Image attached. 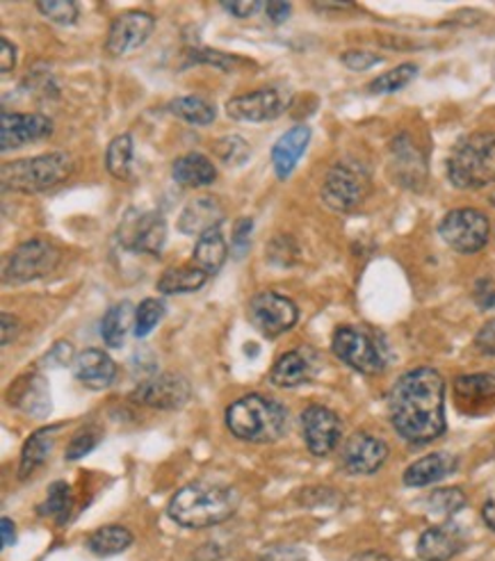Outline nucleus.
Here are the masks:
<instances>
[{"instance_id": "nucleus-1", "label": "nucleus", "mask_w": 495, "mask_h": 561, "mask_svg": "<svg viewBox=\"0 0 495 561\" xmlns=\"http://www.w3.org/2000/svg\"><path fill=\"white\" fill-rule=\"evenodd\" d=\"M391 425L400 438L425 445L441 438L446 423V381L434 368H416L402 375L389 392Z\"/></svg>"}, {"instance_id": "nucleus-2", "label": "nucleus", "mask_w": 495, "mask_h": 561, "mask_svg": "<svg viewBox=\"0 0 495 561\" xmlns=\"http://www.w3.org/2000/svg\"><path fill=\"white\" fill-rule=\"evenodd\" d=\"M240 507V493L233 486L192 482L170 500V518L187 529H206L229 520Z\"/></svg>"}, {"instance_id": "nucleus-3", "label": "nucleus", "mask_w": 495, "mask_h": 561, "mask_svg": "<svg viewBox=\"0 0 495 561\" xmlns=\"http://www.w3.org/2000/svg\"><path fill=\"white\" fill-rule=\"evenodd\" d=\"M225 417L229 432L244 443H277L288 430V409L279 400L261 396V392L238 398L227 409Z\"/></svg>"}, {"instance_id": "nucleus-4", "label": "nucleus", "mask_w": 495, "mask_h": 561, "mask_svg": "<svg viewBox=\"0 0 495 561\" xmlns=\"http://www.w3.org/2000/svg\"><path fill=\"white\" fill-rule=\"evenodd\" d=\"M71 172H73L71 156L55 151L46 156L5 162L3 172H0V183H3V192L35 194V192H44L60 185L71 176Z\"/></svg>"}, {"instance_id": "nucleus-5", "label": "nucleus", "mask_w": 495, "mask_h": 561, "mask_svg": "<svg viewBox=\"0 0 495 561\" xmlns=\"http://www.w3.org/2000/svg\"><path fill=\"white\" fill-rule=\"evenodd\" d=\"M448 179L459 190L495 183V133H473L461 139L448 160Z\"/></svg>"}, {"instance_id": "nucleus-6", "label": "nucleus", "mask_w": 495, "mask_h": 561, "mask_svg": "<svg viewBox=\"0 0 495 561\" xmlns=\"http://www.w3.org/2000/svg\"><path fill=\"white\" fill-rule=\"evenodd\" d=\"M368 192L370 174L366 167L354 160H341L324 176L322 202L336 213H349L366 202Z\"/></svg>"}, {"instance_id": "nucleus-7", "label": "nucleus", "mask_w": 495, "mask_h": 561, "mask_svg": "<svg viewBox=\"0 0 495 561\" xmlns=\"http://www.w3.org/2000/svg\"><path fill=\"white\" fill-rule=\"evenodd\" d=\"M334 354L361 375H379L387 368V356L370 335L356 327H338L332 339Z\"/></svg>"}, {"instance_id": "nucleus-8", "label": "nucleus", "mask_w": 495, "mask_h": 561, "mask_svg": "<svg viewBox=\"0 0 495 561\" xmlns=\"http://www.w3.org/2000/svg\"><path fill=\"white\" fill-rule=\"evenodd\" d=\"M438 233L459 254H477L488 242V217L477 208H457L444 217Z\"/></svg>"}, {"instance_id": "nucleus-9", "label": "nucleus", "mask_w": 495, "mask_h": 561, "mask_svg": "<svg viewBox=\"0 0 495 561\" xmlns=\"http://www.w3.org/2000/svg\"><path fill=\"white\" fill-rule=\"evenodd\" d=\"M119 242L128 251L160 256L168 242V221L158 210H128L119 224Z\"/></svg>"}, {"instance_id": "nucleus-10", "label": "nucleus", "mask_w": 495, "mask_h": 561, "mask_svg": "<svg viewBox=\"0 0 495 561\" xmlns=\"http://www.w3.org/2000/svg\"><path fill=\"white\" fill-rule=\"evenodd\" d=\"M58 265V247H53L46 240H27L12 251L8 267L3 272V280L5 284H27V280L48 276Z\"/></svg>"}, {"instance_id": "nucleus-11", "label": "nucleus", "mask_w": 495, "mask_h": 561, "mask_svg": "<svg viewBox=\"0 0 495 561\" xmlns=\"http://www.w3.org/2000/svg\"><path fill=\"white\" fill-rule=\"evenodd\" d=\"M246 316H250V322L265 339H279L281 333L290 331L299 320L295 301L274 290L258 293L246 306Z\"/></svg>"}, {"instance_id": "nucleus-12", "label": "nucleus", "mask_w": 495, "mask_h": 561, "mask_svg": "<svg viewBox=\"0 0 495 561\" xmlns=\"http://www.w3.org/2000/svg\"><path fill=\"white\" fill-rule=\"evenodd\" d=\"M292 92L288 88H263L250 94L235 96L227 103V115L233 122L263 124L281 117L290 107Z\"/></svg>"}, {"instance_id": "nucleus-13", "label": "nucleus", "mask_w": 495, "mask_h": 561, "mask_svg": "<svg viewBox=\"0 0 495 561\" xmlns=\"http://www.w3.org/2000/svg\"><path fill=\"white\" fill-rule=\"evenodd\" d=\"M301 436L315 457H326L336 450L343 436V423L336 411L322 404H311L301 413Z\"/></svg>"}, {"instance_id": "nucleus-14", "label": "nucleus", "mask_w": 495, "mask_h": 561, "mask_svg": "<svg viewBox=\"0 0 495 561\" xmlns=\"http://www.w3.org/2000/svg\"><path fill=\"white\" fill-rule=\"evenodd\" d=\"M189 383L181 375H156L151 379H145L137 383V388L130 392V400L135 404H142L149 409L160 411H174L181 409L189 400Z\"/></svg>"}, {"instance_id": "nucleus-15", "label": "nucleus", "mask_w": 495, "mask_h": 561, "mask_svg": "<svg viewBox=\"0 0 495 561\" xmlns=\"http://www.w3.org/2000/svg\"><path fill=\"white\" fill-rule=\"evenodd\" d=\"M53 122L39 112H3L0 117V149L10 151L50 137Z\"/></svg>"}, {"instance_id": "nucleus-16", "label": "nucleus", "mask_w": 495, "mask_h": 561, "mask_svg": "<svg viewBox=\"0 0 495 561\" xmlns=\"http://www.w3.org/2000/svg\"><path fill=\"white\" fill-rule=\"evenodd\" d=\"M389 459V445L368 432L352 434L341 453V463L349 474H375Z\"/></svg>"}, {"instance_id": "nucleus-17", "label": "nucleus", "mask_w": 495, "mask_h": 561, "mask_svg": "<svg viewBox=\"0 0 495 561\" xmlns=\"http://www.w3.org/2000/svg\"><path fill=\"white\" fill-rule=\"evenodd\" d=\"M153 31H156L153 14L142 10L124 12L113 21V25H110L105 48L110 55H126L135 48L145 46Z\"/></svg>"}, {"instance_id": "nucleus-18", "label": "nucleus", "mask_w": 495, "mask_h": 561, "mask_svg": "<svg viewBox=\"0 0 495 561\" xmlns=\"http://www.w3.org/2000/svg\"><path fill=\"white\" fill-rule=\"evenodd\" d=\"M463 548H465V531L457 523L446 520L441 525H434L423 531L416 552L423 561H450L457 554H461Z\"/></svg>"}, {"instance_id": "nucleus-19", "label": "nucleus", "mask_w": 495, "mask_h": 561, "mask_svg": "<svg viewBox=\"0 0 495 561\" xmlns=\"http://www.w3.org/2000/svg\"><path fill=\"white\" fill-rule=\"evenodd\" d=\"M320 370V358L313 350L299 347L279 356L269 373V381L277 388H297L315 379Z\"/></svg>"}, {"instance_id": "nucleus-20", "label": "nucleus", "mask_w": 495, "mask_h": 561, "mask_svg": "<svg viewBox=\"0 0 495 561\" xmlns=\"http://www.w3.org/2000/svg\"><path fill=\"white\" fill-rule=\"evenodd\" d=\"M225 215H227L225 206L219 204V199H215L210 194H204V196H195V199L185 204L176 227L183 236L202 238L204 233L219 229V224L225 221Z\"/></svg>"}, {"instance_id": "nucleus-21", "label": "nucleus", "mask_w": 495, "mask_h": 561, "mask_svg": "<svg viewBox=\"0 0 495 561\" xmlns=\"http://www.w3.org/2000/svg\"><path fill=\"white\" fill-rule=\"evenodd\" d=\"M391 167L398 183L406 187H421L427 176V164L423 153L411 142L408 135H400L391 145Z\"/></svg>"}, {"instance_id": "nucleus-22", "label": "nucleus", "mask_w": 495, "mask_h": 561, "mask_svg": "<svg viewBox=\"0 0 495 561\" xmlns=\"http://www.w3.org/2000/svg\"><path fill=\"white\" fill-rule=\"evenodd\" d=\"M73 375L90 390H105L117 379V363L103 350H85L73 360Z\"/></svg>"}, {"instance_id": "nucleus-23", "label": "nucleus", "mask_w": 495, "mask_h": 561, "mask_svg": "<svg viewBox=\"0 0 495 561\" xmlns=\"http://www.w3.org/2000/svg\"><path fill=\"white\" fill-rule=\"evenodd\" d=\"M309 142H311V128L304 124L292 126L279 137V142L272 149V164L279 181L290 179L299 158L307 153Z\"/></svg>"}, {"instance_id": "nucleus-24", "label": "nucleus", "mask_w": 495, "mask_h": 561, "mask_svg": "<svg viewBox=\"0 0 495 561\" xmlns=\"http://www.w3.org/2000/svg\"><path fill=\"white\" fill-rule=\"evenodd\" d=\"M459 466V459L450 453H431L418 461L411 463L404 470V484L411 489H423V486H431L436 482L446 480L448 474H452Z\"/></svg>"}, {"instance_id": "nucleus-25", "label": "nucleus", "mask_w": 495, "mask_h": 561, "mask_svg": "<svg viewBox=\"0 0 495 561\" xmlns=\"http://www.w3.org/2000/svg\"><path fill=\"white\" fill-rule=\"evenodd\" d=\"M457 402L469 413H482L495 402V377L480 375H461L454 379Z\"/></svg>"}, {"instance_id": "nucleus-26", "label": "nucleus", "mask_w": 495, "mask_h": 561, "mask_svg": "<svg viewBox=\"0 0 495 561\" xmlns=\"http://www.w3.org/2000/svg\"><path fill=\"white\" fill-rule=\"evenodd\" d=\"M10 404L31 413L35 417H44L50 411V390L42 375H27L16 381L10 390Z\"/></svg>"}, {"instance_id": "nucleus-27", "label": "nucleus", "mask_w": 495, "mask_h": 561, "mask_svg": "<svg viewBox=\"0 0 495 561\" xmlns=\"http://www.w3.org/2000/svg\"><path fill=\"white\" fill-rule=\"evenodd\" d=\"M172 179L183 187H206L217 181V170L208 156L187 153L174 160Z\"/></svg>"}, {"instance_id": "nucleus-28", "label": "nucleus", "mask_w": 495, "mask_h": 561, "mask_svg": "<svg viewBox=\"0 0 495 561\" xmlns=\"http://www.w3.org/2000/svg\"><path fill=\"white\" fill-rule=\"evenodd\" d=\"M60 430V425H53L46 430L35 432L31 438L25 440L23 450H21V461H19V477L21 480H27L37 468H42L50 453H53V445H55V432Z\"/></svg>"}, {"instance_id": "nucleus-29", "label": "nucleus", "mask_w": 495, "mask_h": 561, "mask_svg": "<svg viewBox=\"0 0 495 561\" xmlns=\"http://www.w3.org/2000/svg\"><path fill=\"white\" fill-rule=\"evenodd\" d=\"M208 274L199 270L197 265H181V267H170L164 270L162 276L158 278V293L160 295H189L197 293L206 286Z\"/></svg>"}, {"instance_id": "nucleus-30", "label": "nucleus", "mask_w": 495, "mask_h": 561, "mask_svg": "<svg viewBox=\"0 0 495 561\" xmlns=\"http://www.w3.org/2000/svg\"><path fill=\"white\" fill-rule=\"evenodd\" d=\"M227 259H229V244H227L225 236L219 233V229L208 231L202 238H197L192 261H195V265L199 270H204L208 276L222 270Z\"/></svg>"}, {"instance_id": "nucleus-31", "label": "nucleus", "mask_w": 495, "mask_h": 561, "mask_svg": "<svg viewBox=\"0 0 495 561\" xmlns=\"http://www.w3.org/2000/svg\"><path fill=\"white\" fill-rule=\"evenodd\" d=\"M133 541H135V537L128 527L105 525V527H99L92 531L85 546L96 557H115V554L128 550L133 546Z\"/></svg>"}, {"instance_id": "nucleus-32", "label": "nucleus", "mask_w": 495, "mask_h": 561, "mask_svg": "<svg viewBox=\"0 0 495 561\" xmlns=\"http://www.w3.org/2000/svg\"><path fill=\"white\" fill-rule=\"evenodd\" d=\"M130 324H135V311L130 301H122L107 308V313L103 316L101 322V339L107 347L119 350L126 343V335Z\"/></svg>"}, {"instance_id": "nucleus-33", "label": "nucleus", "mask_w": 495, "mask_h": 561, "mask_svg": "<svg viewBox=\"0 0 495 561\" xmlns=\"http://www.w3.org/2000/svg\"><path fill=\"white\" fill-rule=\"evenodd\" d=\"M105 167L117 181H128L133 176V137L117 135L105 151Z\"/></svg>"}, {"instance_id": "nucleus-34", "label": "nucleus", "mask_w": 495, "mask_h": 561, "mask_svg": "<svg viewBox=\"0 0 495 561\" xmlns=\"http://www.w3.org/2000/svg\"><path fill=\"white\" fill-rule=\"evenodd\" d=\"M170 112L174 117L195 126H208L217 117L215 105L204 101L202 96H179L170 103Z\"/></svg>"}, {"instance_id": "nucleus-35", "label": "nucleus", "mask_w": 495, "mask_h": 561, "mask_svg": "<svg viewBox=\"0 0 495 561\" xmlns=\"http://www.w3.org/2000/svg\"><path fill=\"white\" fill-rule=\"evenodd\" d=\"M71 510H73V491H71V486L67 482H62V480L53 482L48 486V493H46V500L42 504L39 514L53 518L55 523L62 527V525H67V520L71 516Z\"/></svg>"}, {"instance_id": "nucleus-36", "label": "nucleus", "mask_w": 495, "mask_h": 561, "mask_svg": "<svg viewBox=\"0 0 495 561\" xmlns=\"http://www.w3.org/2000/svg\"><path fill=\"white\" fill-rule=\"evenodd\" d=\"M465 502H469V497H465V493L457 486H450V489H436L429 493L427 497V514L431 518H452L454 514H459Z\"/></svg>"}, {"instance_id": "nucleus-37", "label": "nucleus", "mask_w": 495, "mask_h": 561, "mask_svg": "<svg viewBox=\"0 0 495 561\" xmlns=\"http://www.w3.org/2000/svg\"><path fill=\"white\" fill-rule=\"evenodd\" d=\"M416 76H418L416 65H411V62L400 65L387 73H381L379 78H375L368 85V92L370 94H395V92L404 90Z\"/></svg>"}, {"instance_id": "nucleus-38", "label": "nucleus", "mask_w": 495, "mask_h": 561, "mask_svg": "<svg viewBox=\"0 0 495 561\" xmlns=\"http://www.w3.org/2000/svg\"><path fill=\"white\" fill-rule=\"evenodd\" d=\"M164 318V304L160 299H145L140 306L135 308V335L137 339H147V335L160 324V320Z\"/></svg>"}, {"instance_id": "nucleus-39", "label": "nucleus", "mask_w": 495, "mask_h": 561, "mask_svg": "<svg viewBox=\"0 0 495 561\" xmlns=\"http://www.w3.org/2000/svg\"><path fill=\"white\" fill-rule=\"evenodd\" d=\"M215 156L227 167H242L246 160H250L252 149L240 135H227L222 139H217Z\"/></svg>"}, {"instance_id": "nucleus-40", "label": "nucleus", "mask_w": 495, "mask_h": 561, "mask_svg": "<svg viewBox=\"0 0 495 561\" xmlns=\"http://www.w3.org/2000/svg\"><path fill=\"white\" fill-rule=\"evenodd\" d=\"M189 62L212 65L215 69H222V71H227V73L250 65V62L242 60V58H235V55H227V53L215 50V48H192V50H189Z\"/></svg>"}, {"instance_id": "nucleus-41", "label": "nucleus", "mask_w": 495, "mask_h": 561, "mask_svg": "<svg viewBox=\"0 0 495 561\" xmlns=\"http://www.w3.org/2000/svg\"><path fill=\"white\" fill-rule=\"evenodd\" d=\"M37 10L42 12V16L60 25H73L80 14V8L73 0H39Z\"/></svg>"}, {"instance_id": "nucleus-42", "label": "nucleus", "mask_w": 495, "mask_h": 561, "mask_svg": "<svg viewBox=\"0 0 495 561\" xmlns=\"http://www.w3.org/2000/svg\"><path fill=\"white\" fill-rule=\"evenodd\" d=\"M101 443V434H99V430H82V432H78L73 438H71V443L67 445V453H65V459L67 461H78V459H82L85 455H90L94 447Z\"/></svg>"}, {"instance_id": "nucleus-43", "label": "nucleus", "mask_w": 495, "mask_h": 561, "mask_svg": "<svg viewBox=\"0 0 495 561\" xmlns=\"http://www.w3.org/2000/svg\"><path fill=\"white\" fill-rule=\"evenodd\" d=\"M252 229H254V219L252 217H242L235 221L233 238H231V254L233 259H244L246 251L252 247Z\"/></svg>"}, {"instance_id": "nucleus-44", "label": "nucleus", "mask_w": 495, "mask_h": 561, "mask_svg": "<svg viewBox=\"0 0 495 561\" xmlns=\"http://www.w3.org/2000/svg\"><path fill=\"white\" fill-rule=\"evenodd\" d=\"M341 62H343L347 69H352V71H368V69H372V67L381 65L383 58H381V55H377V53H370V50L352 48V50H347V53L341 55Z\"/></svg>"}, {"instance_id": "nucleus-45", "label": "nucleus", "mask_w": 495, "mask_h": 561, "mask_svg": "<svg viewBox=\"0 0 495 561\" xmlns=\"http://www.w3.org/2000/svg\"><path fill=\"white\" fill-rule=\"evenodd\" d=\"M71 360H73V345L67 341H58L44 356V368H65Z\"/></svg>"}, {"instance_id": "nucleus-46", "label": "nucleus", "mask_w": 495, "mask_h": 561, "mask_svg": "<svg viewBox=\"0 0 495 561\" xmlns=\"http://www.w3.org/2000/svg\"><path fill=\"white\" fill-rule=\"evenodd\" d=\"M475 347L484 356H495V320L486 322L477 335H475Z\"/></svg>"}, {"instance_id": "nucleus-47", "label": "nucleus", "mask_w": 495, "mask_h": 561, "mask_svg": "<svg viewBox=\"0 0 495 561\" xmlns=\"http://www.w3.org/2000/svg\"><path fill=\"white\" fill-rule=\"evenodd\" d=\"M222 8H225L229 14L238 16V19H250V16L256 14V10L261 8V3H256V0H231V3H229V0H225Z\"/></svg>"}, {"instance_id": "nucleus-48", "label": "nucleus", "mask_w": 495, "mask_h": 561, "mask_svg": "<svg viewBox=\"0 0 495 561\" xmlns=\"http://www.w3.org/2000/svg\"><path fill=\"white\" fill-rule=\"evenodd\" d=\"M0 71L3 73H10L12 69H14V65H16V48H14V44L10 42V39H0Z\"/></svg>"}, {"instance_id": "nucleus-49", "label": "nucleus", "mask_w": 495, "mask_h": 561, "mask_svg": "<svg viewBox=\"0 0 495 561\" xmlns=\"http://www.w3.org/2000/svg\"><path fill=\"white\" fill-rule=\"evenodd\" d=\"M265 12H267V19L272 23H284L290 19V12H292V5L290 3H279V0H272V3L265 5Z\"/></svg>"}, {"instance_id": "nucleus-50", "label": "nucleus", "mask_w": 495, "mask_h": 561, "mask_svg": "<svg viewBox=\"0 0 495 561\" xmlns=\"http://www.w3.org/2000/svg\"><path fill=\"white\" fill-rule=\"evenodd\" d=\"M261 561H307V557L292 548H272L261 557Z\"/></svg>"}, {"instance_id": "nucleus-51", "label": "nucleus", "mask_w": 495, "mask_h": 561, "mask_svg": "<svg viewBox=\"0 0 495 561\" xmlns=\"http://www.w3.org/2000/svg\"><path fill=\"white\" fill-rule=\"evenodd\" d=\"M0 320H3V345H10L14 341L16 331H19V320L10 313H3V318H0Z\"/></svg>"}, {"instance_id": "nucleus-52", "label": "nucleus", "mask_w": 495, "mask_h": 561, "mask_svg": "<svg viewBox=\"0 0 495 561\" xmlns=\"http://www.w3.org/2000/svg\"><path fill=\"white\" fill-rule=\"evenodd\" d=\"M482 520H484V525H486L488 529L495 531V495H491V497L484 502V507H482Z\"/></svg>"}, {"instance_id": "nucleus-53", "label": "nucleus", "mask_w": 495, "mask_h": 561, "mask_svg": "<svg viewBox=\"0 0 495 561\" xmlns=\"http://www.w3.org/2000/svg\"><path fill=\"white\" fill-rule=\"evenodd\" d=\"M349 561H393V559L389 554L379 552V550H366V552L354 554Z\"/></svg>"}, {"instance_id": "nucleus-54", "label": "nucleus", "mask_w": 495, "mask_h": 561, "mask_svg": "<svg viewBox=\"0 0 495 561\" xmlns=\"http://www.w3.org/2000/svg\"><path fill=\"white\" fill-rule=\"evenodd\" d=\"M0 529H3V546H5V548L12 546L14 539H16V535H14V523H12L10 518H3V520H0Z\"/></svg>"}, {"instance_id": "nucleus-55", "label": "nucleus", "mask_w": 495, "mask_h": 561, "mask_svg": "<svg viewBox=\"0 0 495 561\" xmlns=\"http://www.w3.org/2000/svg\"><path fill=\"white\" fill-rule=\"evenodd\" d=\"M315 10H347L352 8V3H315Z\"/></svg>"}, {"instance_id": "nucleus-56", "label": "nucleus", "mask_w": 495, "mask_h": 561, "mask_svg": "<svg viewBox=\"0 0 495 561\" xmlns=\"http://www.w3.org/2000/svg\"><path fill=\"white\" fill-rule=\"evenodd\" d=\"M488 202H491V206H495V194H491V196H488Z\"/></svg>"}, {"instance_id": "nucleus-57", "label": "nucleus", "mask_w": 495, "mask_h": 561, "mask_svg": "<svg viewBox=\"0 0 495 561\" xmlns=\"http://www.w3.org/2000/svg\"><path fill=\"white\" fill-rule=\"evenodd\" d=\"M493 455H495V453H493Z\"/></svg>"}]
</instances>
